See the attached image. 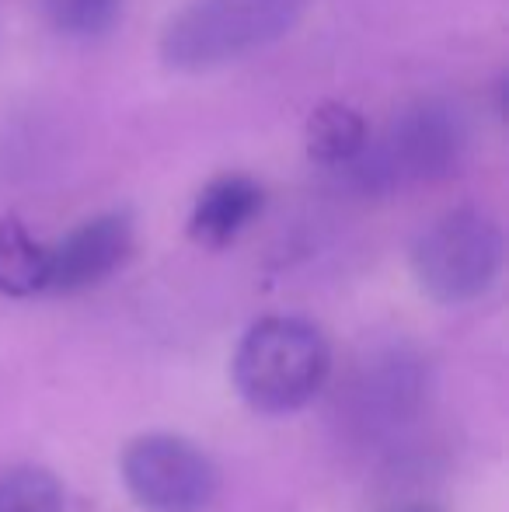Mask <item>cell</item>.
<instances>
[{
    "instance_id": "obj_1",
    "label": "cell",
    "mask_w": 509,
    "mask_h": 512,
    "mask_svg": "<svg viewBox=\"0 0 509 512\" xmlns=\"http://www.w3.org/2000/svg\"><path fill=\"white\" fill-rule=\"evenodd\" d=\"M332 373V345L304 317H262L234 349L231 380L258 415H293L321 394Z\"/></svg>"
},
{
    "instance_id": "obj_2",
    "label": "cell",
    "mask_w": 509,
    "mask_h": 512,
    "mask_svg": "<svg viewBox=\"0 0 509 512\" xmlns=\"http://www.w3.org/2000/svg\"><path fill=\"white\" fill-rule=\"evenodd\" d=\"M307 0H189L161 35V60L206 74L272 46L300 25Z\"/></svg>"
},
{
    "instance_id": "obj_3",
    "label": "cell",
    "mask_w": 509,
    "mask_h": 512,
    "mask_svg": "<svg viewBox=\"0 0 509 512\" xmlns=\"http://www.w3.org/2000/svg\"><path fill=\"white\" fill-rule=\"evenodd\" d=\"M503 230L482 209H454L433 220L412 244V276L436 304H471L503 272Z\"/></svg>"
},
{
    "instance_id": "obj_4",
    "label": "cell",
    "mask_w": 509,
    "mask_h": 512,
    "mask_svg": "<svg viewBox=\"0 0 509 512\" xmlns=\"http://www.w3.org/2000/svg\"><path fill=\"white\" fill-rule=\"evenodd\" d=\"M126 492L147 512H206L220 492L217 464L175 432H143L119 457Z\"/></svg>"
},
{
    "instance_id": "obj_5",
    "label": "cell",
    "mask_w": 509,
    "mask_h": 512,
    "mask_svg": "<svg viewBox=\"0 0 509 512\" xmlns=\"http://www.w3.org/2000/svg\"><path fill=\"white\" fill-rule=\"evenodd\" d=\"M464 126L461 115L443 102H419L391 122V133L374 164L356 157V175L367 185L429 182L443 178L461 164Z\"/></svg>"
},
{
    "instance_id": "obj_6",
    "label": "cell",
    "mask_w": 509,
    "mask_h": 512,
    "mask_svg": "<svg viewBox=\"0 0 509 512\" xmlns=\"http://www.w3.org/2000/svg\"><path fill=\"white\" fill-rule=\"evenodd\" d=\"M133 251V220L126 213H102L70 230L49 248L46 293H81L105 283Z\"/></svg>"
},
{
    "instance_id": "obj_7",
    "label": "cell",
    "mask_w": 509,
    "mask_h": 512,
    "mask_svg": "<svg viewBox=\"0 0 509 512\" xmlns=\"http://www.w3.org/2000/svg\"><path fill=\"white\" fill-rule=\"evenodd\" d=\"M262 189L245 175H224L199 192L189 216V237L210 251L234 244L245 227L262 213Z\"/></svg>"
},
{
    "instance_id": "obj_8",
    "label": "cell",
    "mask_w": 509,
    "mask_h": 512,
    "mask_svg": "<svg viewBox=\"0 0 509 512\" xmlns=\"http://www.w3.org/2000/svg\"><path fill=\"white\" fill-rule=\"evenodd\" d=\"M307 154L325 168H349L370 143L367 119L346 102H321L307 119Z\"/></svg>"
},
{
    "instance_id": "obj_9",
    "label": "cell",
    "mask_w": 509,
    "mask_h": 512,
    "mask_svg": "<svg viewBox=\"0 0 509 512\" xmlns=\"http://www.w3.org/2000/svg\"><path fill=\"white\" fill-rule=\"evenodd\" d=\"M49 248L32 237L18 216H0V293L14 300L46 293Z\"/></svg>"
},
{
    "instance_id": "obj_10",
    "label": "cell",
    "mask_w": 509,
    "mask_h": 512,
    "mask_svg": "<svg viewBox=\"0 0 509 512\" xmlns=\"http://www.w3.org/2000/svg\"><path fill=\"white\" fill-rule=\"evenodd\" d=\"M0 512H67V488L39 464L0 471Z\"/></svg>"
},
{
    "instance_id": "obj_11",
    "label": "cell",
    "mask_w": 509,
    "mask_h": 512,
    "mask_svg": "<svg viewBox=\"0 0 509 512\" xmlns=\"http://www.w3.org/2000/svg\"><path fill=\"white\" fill-rule=\"evenodd\" d=\"M123 0H46V18L67 39H98L116 25Z\"/></svg>"
},
{
    "instance_id": "obj_12",
    "label": "cell",
    "mask_w": 509,
    "mask_h": 512,
    "mask_svg": "<svg viewBox=\"0 0 509 512\" xmlns=\"http://www.w3.org/2000/svg\"><path fill=\"white\" fill-rule=\"evenodd\" d=\"M391 512H447V509L436 506V502H408V506H398Z\"/></svg>"
}]
</instances>
